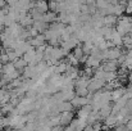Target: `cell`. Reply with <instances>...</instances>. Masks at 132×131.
I'll use <instances>...</instances> for the list:
<instances>
[{
  "label": "cell",
  "instance_id": "cell-30",
  "mask_svg": "<svg viewBox=\"0 0 132 131\" xmlns=\"http://www.w3.org/2000/svg\"><path fill=\"white\" fill-rule=\"evenodd\" d=\"M84 131H94V127H92L91 125H87V126H86V129H85Z\"/></svg>",
  "mask_w": 132,
  "mask_h": 131
},
{
  "label": "cell",
  "instance_id": "cell-29",
  "mask_svg": "<svg viewBox=\"0 0 132 131\" xmlns=\"http://www.w3.org/2000/svg\"><path fill=\"white\" fill-rule=\"evenodd\" d=\"M127 129H128V131H132V120H130L128 122H127Z\"/></svg>",
  "mask_w": 132,
  "mask_h": 131
},
{
  "label": "cell",
  "instance_id": "cell-16",
  "mask_svg": "<svg viewBox=\"0 0 132 131\" xmlns=\"http://www.w3.org/2000/svg\"><path fill=\"white\" fill-rule=\"evenodd\" d=\"M90 80L91 79H87L85 76H80L77 80H75V87H88Z\"/></svg>",
  "mask_w": 132,
  "mask_h": 131
},
{
  "label": "cell",
  "instance_id": "cell-3",
  "mask_svg": "<svg viewBox=\"0 0 132 131\" xmlns=\"http://www.w3.org/2000/svg\"><path fill=\"white\" fill-rule=\"evenodd\" d=\"M105 81L104 80H99V79H95V77H92L91 80H90V84H88V93H97V91H101L103 90V87L105 86Z\"/></svg>",
  "mask_w": 132,
  "mask_h": 131
},
{
  "label": "cell",
  "instance_id": "cell-21",
  "mask_svg": "<svg viewBox=\"0 0 132 131\" xmlns=\"http://www.w3.org/2000/svg\"><path fill=\"white\" fill-rule=\"evenodd\" d=\"M72 54H73V55H75V57H76V58L80 60V59H81V58L85 55L84 49H82V44H80V45H78V46H77V48H76V49L72 51Z\"/></svg>",
  "mask_w": 132,
  "mask_h": 131
},
{
  "label": "cell",
  "instance_id": "cell-20",
  "mask_svg": "<svg viewBox=\"0 0 132 131\" xmlns=\"http://www.w3.org/2000/svg\"><path fill=\"white\" fill-rule=\"evenodd\" d=\"M95 48V45L92 41H85V43L82 44V49H84V53H85V55H90V53H91V50Z\"/></svg>",
  "mask_w": 132,
  "mask_h": 131
},
{
  "label": "cell",
  "instance_id": "cell-24",
  "mask_svg": "<svg viewBox=\"0 0 132 131\" xmlns=\"http://www.w3.org/2000/svg\"><path fill=\"white\" fill-rule=\"evenodd\" d=\"M0 62L3 63V66L4 64H8V63H10V60H9V57H8V54H6V51L4 50H1L0 51Z\"/></svg>",
  "mask_w": 132,
  "mask_h": 131
},
{
  "label": "cell",
  "instance_id": "cell-33",
  "mask_svg": "<svg viewBox=\"0 0 132 131\" xmlns=\"http://www.w3.org/2000/svg\"><path fill=\"white\" fill-rule=\"evenodd\" d=\"M106 131H116V129H109V130H106Z\"/></svg>",
  "mask_w": 132,
  "mask_h": 131
},
{
  "label": "cell",
  "instance_id": "cell-31",
  "mask_svg": "<svg viewBox=\"0 0 132 131\" xmlns=\"http://www.w3.org/2000/svg\"><path fill=\"white\" fill-rule=\"evenodd\" d=\"M126 54H127V58H132V49L131 50H127Z\"/></svg>",
  "mask_w": 132,
  "mask_h": 131
},
{
  "label": "cell",
  "instance_id": "cell-10",
  "mask_svg": "<svg viewBox=\"0 0 132 131\" xmlns=\"http://www.w3.org/2000/svg\"><path fill=\"white\" fill-rule=\"evenodd\" d=\"M34 9L36 12H39L40 14H46L47 12H50L49 10V3H46V1H36Z\"/></svg>",
  "mask_w": 132,
  "mask_h": 131
},
{
  "label": "cell",
  "instance_id": "cell-6",
  "mask_svg": "<svg viewBox=\"0 0 132 131\" xmlns=\"http://www.w3.org/2000/svg\"><path fill=\"white\" fill-rule=\"evenodd\" d=\"M101 68L104 72H117L119 70V63L118 60H105L101 63Z\"/></svg>",
  "mask_w": 132,
  "mask_h": 131
},
{
  "label": "cell",
  "instance_id": "cell-19",
  "mask_svg": "<svg viewBox=\"0 0 132 131\" xmlns=\"http://www.w3.org/2000/svg\"><path fill=\"white\" fill-rule=\"evenodd\" d=\"M75 93H76V96H81V98H87V95L90 94L87 87H76Z\"/></svg>",
  "mask_w": 132,
  "mask_h": 131
},
{
  "label": "cell",
  "instance_id": "cell-34",
  "mask_svg": "<svg viewBox=\"0 0 132 131\" xmlns=\"http://www.w3.org/2000/svg\"><path fill=\"white\" fill-rule=\"evenodd\" d=\"M0 8H1V6H0Z\"/></svg>",
  "mask_w": 132,
  "mask_h": 131
},
{
  "label": "cell",
  "instance_id": "cell-28",
  "mask_svg": "<svg viewBox=\"0 0 132 131\" xmlns=\"http://www.w3.org/2000/svg\"><path fill=\"white\" fill-rule=\"evenodd\" d=\"M92 127H94V131H103V124L99 121V122L94 124V125H92Z\"/></svg>",
  "mask_w": 132,
  "mask_h": 131
},
{
  "label": "cell",
  "instance_id": "cell-7",
  "mask_svg": "<svg viewBox=\"0 0 132 131\" xmlns=\"http://www.w3.org/2000/svg\"><path fill=\"white\" fill-rule=\"evenodd\" d=\"M28 41H30V44H31V46H32V48H35V49L41 48V46H46V45H47V44H46V39H45L44 34H40V35H37L36 37L30 39Z\"/></svg>",
  "mask_w": 132,
  "mask_h": 131
},
{
  "label": "cell",
  "instance_id": "cell-14",
  "mask_svg": "<svg viewBox=\"0 0 132 131\" xmlns=\"http://www.w3.org/2000/svg\"><path fill=\"white\" fill-rule=\"evenodd\" d=\"M104 125H105L108 129L117 127V125H118V118H117V116H114V114H110L108 118H105V120H104Z\"/></svg>",
  "mask_w": 132,
  "mask_h": 131
},
{
  "label": "cell",
  "instance_id": "cell-22",
  "mask_svg": "<svg viewBox=\"0 0 132 131\" xmlns=\"http://www.w3.org/2000/svg\"><path fill=\"white\" fill-rule=\"evenodd\" d=\"M5 51H6L8 57H9L10 63H14L17 59H19V57H18V54L15 53V50H13V49H8V50H5Z\"/></svg>",
  "mask_w": 132,
  "mask_h": 131
},
{
  "label": "cell",
  "instance_id": "cell-9",
  "mask_svg": "<svg viewBox=\"0 0 132 131\" xmlns=\"http://www.w3.org/2000/svg\"><path fill=\"white\" fill-rule=\"evenodd\" d=\"M71 103H72V105H73V108H75V109H80V108H82V107H85V105L90 104V100H88L87 98L76 96V98H75Z\"/></svg>",
  "mask_w": 132,
  "mask_h": 131
},
{
  "label": "cell",
  "instance_id": "cell-13",
  "mask_svg": "<svg viewBox=\"0 0 132 131\" xmlns=\"http://www.w3.org/2000/svg\"><path fill=\"white\" fill-rule=\"evenodd\" d=\"M112 112H113V104L110 103V104H106V105H104L100 111H99V114H100V118L101 120H105V118H108L110 114H112Z\"/></svg>",
  "mask_w": 132,
  "mask_h": 131
},
{
  "label": "cell",
  "instance_id": "cell-5",
  "mask_svg": "<svg viewBox=\"0 0 132 131\" xmlns=\"http://www.w3.org/2000/svg\"><path fill=\"white\" fill-rule=\"evenodd\" d=\"M78 45H80L78 39H77V37H75V36H72L68 41H64V43L60 44V48H62L63 50H65L67 53H69L71 50H75Z\"/></svg>",
  "mask_w": 132,
  "mask_h": 131
},
{
  "label": "cell",
  "instance_id": "cell-27",
  "mask_svg": "<svg viewBox=\"0 0 132 131\" xmlns=\"http://www.w3.org/2000/svg\"><path fill=\"white\" fill-rule=\"evenodd\" d=\"M0 27L5 28V14L0 10Z\"/></svg>",
  "mask_w": 132,
  "mask_h": 131
},
{
  "label": "cell",
  "instance_id": "cell-32",
  "mask_svg": "<svg viewBox=\"0 0 132 131\" xmlns=\"http://www.w3.org/2000/svg\"><path fill=\"white\" fill-rule=\"evenodd\" d=\"M64 131H76L73 127H71V126H67V127H64Z\"/></svg>",
  "mask_w": 132,
  "mask_h": 131
},
{
  "label": "cell",
  "instance_id": "cell-18",
  "mask_svg": "<svg viewBox=\"0 0 132 131\" xmlns=\"http://www.w3.org/2000/svg\"><path fill=\"white\" fill-rule=\"evenodd\" d=\"M13 64H14V67H15V70H17L18 72H22V73H23V71H24V68H26V67L28 66V64L26 63V60H24L23 58H19V59H17V60H15V62H14Z\"/></svg>",
  "mask_w": 132,
  "mask_h": 131
},
{
  "label": "cell",
  "instance_id": "cell-2",
  "mask_svg": "<svg viewBox=\"0 0 132 131\" xmlns=\"http://www.w3.org/2000/svg\"><path fill=\"white\" fill-rule=\"evenodd\" d=\"M103 54H104V62H105V60H118L119 57H121L122 54H125V53H123L122 48L114 46V48H112V49L104 50Z\"/></svg>",
  "mask_w": 132,
  "mask_h": 131
},
{
  "label": "cell",
  "instance_id": "cell-23",
  "mask_svg": "<svg viewBox=\"0 0 132 131\" xmlns=\"http://www.w3.org/2000/svg\"><path fill=\"white\" fill-rule=\"evenodd\" d=\"M26 116V120H27V124H34V121L37 118V113L35 112V111H31V112H28V113H26L24 114Z\"/></svg>",
  "mask_w": 132,
  "mask_h": 131
},
{
  "label": "cell",
  "instance_id": "cell-4",
  "mask_svg": "<svg viewBox=\"0 0 132 131\" xmlns=\"http://www.w3.org/2000/svg\"><path fill=\"white\" fill-rule=\"evenodd\" d=\"M73 120H75V113L73 112H63L59 116V126L67 127L72 124Z\"/></svg>",
  "mask_w": 132,
  "mask_h": 131
},
{
  "label": "cell",
  "instance_id": "cell-17",
  "mask_svg": "<svg viewBox=\"0 0 132 131\" xmlns=\"http://www.w3.org/2000/svg\"><path fill=\"white\" fill-rule=\"evenodd\" d=\"M32 27L36 28V30L39 31V34H45V32L49 30L50 25H49V23H45V22H34V26H32Z\"/></svg>",
  "mask_w": 132,
  "mask_h": 131
},
{
  "label": "cell",
  "instance_id": "cell-1",
  "mask_svg": "<svg viewBox=\"0 0 132 131\" xmlns=\"http://www.w3.org/2000/svg\"><path fill=\"white\" fill-rule=\"evenodd\" d=\"M21 77V72H18L14 67L13 63H8V64H4L3 66V70H1V79L6 80L8 82H12L17 79Z\"/></svg>",
  "mask_w": 132,
  "mask_h": 131
},
{
  "label": "cell",
  "instance_id": "cell-15",
  "mask_svg": "<svg viewBox=\"0 0 132 131\" xmlns=\"http://www.w3.org/2000/svg\"><path fill=\"white\" fill-rule=\"evenodd\" d=\"M125 93H126V89H125V87H118V89H114V90L112 91V100H113V102L119 100L122 96H125Z\"/></svg>",
  "mask_w": 132,
  "mask_h": 131
},
{
  "label": "cell",
  "instance_id": "cell-26",
  "mask_svg": "<svg viewBox=\"0 0 132 131\" xmlns=\"http://www.w3.org/2000/svg\"><path fill=\"white\" fill-rule=\"evenodd\" d=\"M121 67H125V68H127L128 71H132V58H127L126 62L123 63V66H121Z\"/></svg>",
  "mask_w": 132,
  "mask_h": 131
},
{
  "label": "cell",
  "instance_id": "cell-8",
  "mask_svg": "<svg viewBox=\"0 0 132 131\" xmlns=\"http://www.w3.org/2000/svg\"><path fill=\"white\" fill-rule=\"evenodd\" d=\"M92 112H94L92 105H91V104H87V105H85V107H82V108H80V109L77 111V118L87 120L88 116H90Z\"/></svg>",
  "mask_w": 132,
  "mask_h": 131
},
{
  "label": "cell",
  "instance_id": "cell-25",
  "mask_svg": "<svg viewBox=\"0 0 132 131\" xmlns=\"http://www.w3.org/2000/svg\"><path fill=\"white\" fill-rule=\"evenodd\" d=\"M58 1H50L49 3V10L50 12H54V13H58Z\"/></svg>",
  "mask_w": 132,
  "mask_h": 131
},
{
  "label": "cell",
  "instance_id": "cell-12",
  "mask_svg": "<svg viewBox=\"0 0 132 131\" xmlns=\"http://www.w3.org/2000/svg\"><path fill=\"white\" fill-rule=\"evenodd\" d=\"M85 66L88 67V68H92V70L95 71V70H97V68L101 66V60H99L97 58H94V57L88 55L87 60H86V63H85Z\"/></svg>",
  "mask_w": 132,
  "mask_h": 131
},
{
  "label": "cell",
  "instance_id": "cell-11",
  "mask_svg": "<svg viewBox=\"0 0 132 131\" xmlns=\"http://www.w3.org/2000/svg\"><path fill=\"white\" fill-rule=\"evenodd\" d=\"M73 105H72V103L71 102H62V103H59L58 104V107H56V111H58V113H63V112H73Z\"/></svg>",
  "mask_w": 132,
  "mask_h": 131
}]
</instances>
